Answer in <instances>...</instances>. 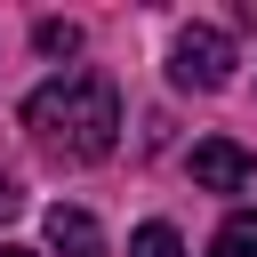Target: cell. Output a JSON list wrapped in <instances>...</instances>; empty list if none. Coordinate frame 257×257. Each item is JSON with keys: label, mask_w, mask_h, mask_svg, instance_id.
Listing matches in <instances>:
<instances>
[{"label": "cell", "mask_w": 257, "mask_h": 257, "mask_svg": "<svg viewBox=\"0 0 257 257\" xmlns=\"http://www.w3.org/2000/svg\"><path fill=\"white\" fill-rule=\"evenodd\" d=\"M24 128L48 161H104L120 145V88L104 72H56L24 96Z\"/></svg>", "instance_id": "6da1fadb"}, {"label": "cell", "mask_w": 257, "mask_h": 257, "mask_svg": "<svg viewBox=\"0 0 257 257\" xmlns=\"http://www.w3.org/2000/svg\"><path fill=\"white\" fill-rule=\"evenodd\" d=\"M169 80L177 88H225L233 80V40L217 24H185L177 48H169Z\"/></svg>", "instance_id": "7a4b0ae2"}, {"label": "cell", "mask_w": 257, "mask_h": 257, "mask_svg": "<svg viewBox=\"0 0 257 257\" xmlns=\"http://www.w3.org/2000/svg\"><path fill=\"white\" fill-rule=\"evenodd\" d=\"M193 185H209V193H241V185H249V153H241L233 137H201V145H193Z\"/></svg>", "instance_id": "3957f363"}, {"label": "cell", "mask_w": 257, "mask_h": 257, "mask_svg": "<svg viewBox=\"0 0 257 257\" xmlns=\"http://www.w3.org/2000/svg\"><path fill=\"white\" fill-rule=\"evenodd\" d=\"M48 249H56V257H104V233H96L88 209H64V201H56V209H48Z\"/></svg>", "instance_id": "277c9868"}, {"label": "cell", "mask_w": 257, "mask_h": 257, "mask_svg": "<svg viewBox=\"0 0 257 257\" xmlns=\"http://www.w3.org/2000/svg\"><path fill=\"white\" fill-rule=\"evenodd\" d=\"M209 257H257V209H233L209 241Z\"/></svg>", "instance_id": "5b68a950"}, {"label": "cell", "mask_w": 257, "mask_h": 257, "mask_svg": "<svg viewBox=\"0 0 257 257\" xmlns=\"http://www.w3.org/2000/svg\"><path fill=\"white\" fill-rule=\"evenodd\" d=\"M128 257H185V241H177V225H137Z\"/></svg>", "instance_id": "8992f818"}, {"label": "cell", "mask_w": 257, "mask_h": 257, "mask_svg": "<svg viewBox=\"0 0 257 257\" xmlns=\"http://www.w3.org/2000/svg\"><path fill=\"white\" fill-rule=\"evenodd\" d=\"M32 40H40V56H72V48H80V24H64V16H40V24H32Z\"/></svg>", "instance_id": "52a82bcc"}, {"label": "cell", "mask_w": 257, "mask_h": 257, "mask_svg": "<svg viewBox=\"0 0 257 257\" xmlns=\"http://www.w3.org/2000/svg\"><path fill=\"white\" fill-rule=\"evenodd\" d=\"M16 209H24V193H16V177H0V225H8Z\"/></svg>", "instance_id": "ba28073f"}, {"label": "cell", "mask_w": 257, "mask_h": 257, "mask_svg": "<svg viewBox=\"0 0 257 257\" xmlns=\"http://www.w3.org/2000/svg\"><path fill=\"white\" fill-rule=\"evenodd\" d=\"M0 257H32V249H0Z\"/></svg>", "instance_id": "9c48e42d"}]
</instances>
